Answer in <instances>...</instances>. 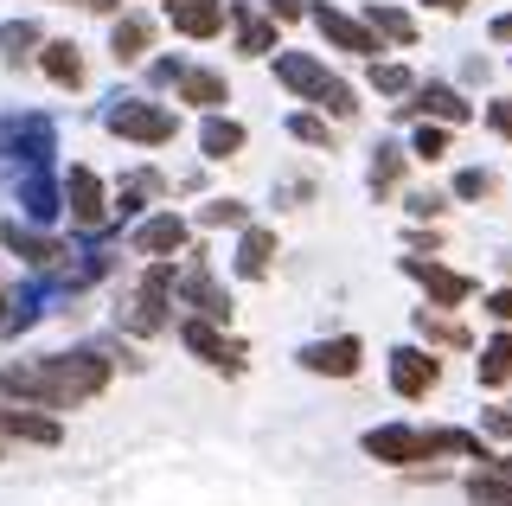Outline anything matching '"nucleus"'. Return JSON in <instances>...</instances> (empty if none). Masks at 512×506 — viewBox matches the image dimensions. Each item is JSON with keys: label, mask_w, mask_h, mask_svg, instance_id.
<instances>
[{"label": "nucleus", "mask_w": 512, "mask_h": 506, "mask_svg": "<svg viewBox=\"0 0 512 506\" xmlns=\"http://www.w3.org/2000/svg\"><path fill=\"white\" fill-rule=\"evenodd\" d=\"M180 103H205V109H218V103H231V90H224V77H218V71H186V77H180Z\"/></svg>", "instance_id": "6ab92c4d"}, {"label": "nucleus", "mask_w": 512, "mask_h": 506, "mask_svg": "<svg viewBox=\"0 0 512 506\" xmlns=\"http://www.w3.org/2000/svg\"><path fill=\"white\" fill-rule=\"evenodd\" d=\"M64 199H71L77 225H103V180H96L90 167H71V180H64Z\"/></svg>", "instance_id": "9d476101"}, {"label": "nucleus", "mask_w": 512, "mask_h": 506, "mask_svg": "<svg viewBox=\"0 0 512 506\" xmlns=\"http://www.w3.org/2000/svg\"><path fill=\"white\" fill-rule=\"evenodd\" d=\"M154 45V26L141 20V13H128V20H116V33H109V52H116V65H135L141 52Z\"/></svg>", "instance_id": "4468645a"}, {"label": "nucleus", "mask_w": 512, "mask_h": 506, "mask_svg": "<svg viewBox=\"0 0 512 506\" xmlns=\"http://www.w3.org/2000/svg\"><path fill=\"white\" fill-rule=\"evenodd\" d=\"M0 385L32 398V404H45V410H71V404H84L109 385V366L96 353H58V359H39V366L0 372Z\"/></svg>", "instance_id": "f257e3e1"}, {"label": "nucleus", "mask_w": 512, "mask_h": 506, "mask_svg": "<svg viewBox=\"0 0 512 506\" xmlns=\"http://www.w3.org/2000/svg\"><path fill=\"white\" fill-rule=\"evenodd\" d=\"M416 327H423V334H436L442 346H461V340H468V334H461L455 321H429V314H416Z\"/></svg>", "instance_id": "473e14b6"}, {"label": "nucleus", "mask_w": 512, "mask_h": 506, "mask_svg": "<svg viewBox=\"0 0 512 506\" xmlns=\"http://www.w3.org/2000/svg\"><path fill=\"white\" fill-rule=\"evenodd\" d=\"M180 289H186V302L199 308L205 321H231V295H224V289H218V282L205 276V270H186V282H180Z\"/></svg>", "instance_id": "f8f14e48"}, {"label": "nucleus", "mask_w": 512, "mask_h": 506, "mask_svg": "<svg viewBox=\"0 0 512 506\" xmlns=\"http://www.w3.org/2000/svg\"><path fill=\"white\" fill-rule=\"evenodd\" d=\"M404 180V148H378V161H372V186L384 193V186H397Z\"/></svg>", "instance_id": "cd10ccee"}, {"label": "nucleus", "mask_w": 512, "mask_h": 506, "mask_svg": "<svg viewBox=\"0 0 512 506\" xmlns=\"http://www.w3.org/2000/svg\"><path fill=\"white\" fill-rule=\"evenodd\" d=\"M416 109H429V116H442V122H468L474 116V109L461 103L448 84H423V90H416Z\"/></svg>", "instance_id": "aec40b11"}, {"label": "nucleus", "mask_w": 512, "mask_h": 506, "mask_svg": "<svg viewBox=\"0 0 512 506\" xmlns=\"http://www.w3.org/2000/svg\"><path fill=\"white\" fill-rule=\"evenodd\" d=\"M199 141H205V154H212V161H231V154L244 148V129H237V122H224V116H212Z\"/></svg>", "instance_id": "4be33fe9"}, {"label": "nucleus", "mask_w": 512, "mask_h": 506, "mask_svg": "<svg viewBox=\"0 0 512 506\" xmlns=\"http://www.w3.org/2000/svg\"><path fill=\"white\" fill-rule=\"evenodd\" d=\"M372 84L384 90V97H397V90H410V71L404 65H372Z\"/></svg>", "instance_id": "c756f323"}, {"label": "nucleus", "mask_w": 512, "mask_h": 506, "mask_svg": "<svg viewBox=\"0 0 512 506\" xmlns=\"http://www.w3.org/2000/svg\"><path fill=\"white\" fill-rule=\"evenodd\" d=\"M404 270H410L416 282H423V289L436 295L442 308H455V302H468V295H474V282H468V276H455V270H442V263H423V257H410Z\"/></svg>", "instance_id": "1a4fd4ad"}, {"label": "nucleus", "mask_w": 512, "mask_h": 506, "mask_svg": "<svg viewBox=\"0 0 512 506\" xmlns=\"http://www.w3.org/2000/svg\"><path fill=\"white\" fill-rule=\"evenodd\" d=\"M276 77L295 90V97L333 109V116H352V109H359V103H352V90H346L327 65H320V58H308V52H276Z\"/></svg>", "instance_id": "f03ea898"}, {"label": "nucleus", "mask_w": 512, "mask_h": 506, "mask_svg": "<svg viewBox=\"0 0 512 506\" xmlns=\"http://www.w3.org/2000/svg\"><path fill=\"white\" fill-rule=\"evenodd\" d=\"M269 13H276V20H295V13H301V0H269Z\"/></svg>", "instance_id": "58836bf2"}, {"label": "nucleus", "mask_w": 512, "mask_h": 506, "mask_svg": "<svg viewBox=\"0 0 512 506\" xmlns=\"http://www.w3.org/2000/svg\"><path fill=\"white\" fill-rule=\"evenodd\" d=\"M365 455H378V462H429V455H436V436H423V430H372L365 436Z\"/></svg>", "instance_id": "39448f33"}, {"label": "nucleus", "mask_w": 512, "mask_h": 506, "mask_svg": "<svg viewBox=\"0 0 512 506\" xmlns=\"http://www.w3.org/2000/svg\"><path fill=\"white\" fill-rule=\"evenodd\" d=\"M487 314H493V321H512V289L493 295V308H487Z\"/></svg>", "instance_id": "e433bc0d"}, {"label": "nucleus", "mask_w": 512, "mask_h": 506, "mask_svg": "<svg viewBox=\"0 0 512 506\" xmlns=\"http://www.w3.org/2000/svg\"><path fill=\"white\" fill-rule=\"evenodd\" d=\"M0 308H7V295H0Z\"/></svg>", "instance_id": "37998d69"}, {"label": "nucleus", "mask_w": 512, "mask_h": 506, "mask_svg": "<svg viewBox=\"0 0 512 506\" xmlns=\"http://www.w3.org/2000/svg\"><path fill=\"white\" fill-rule=\"evenodd\" d=\"M314 26H320V33H327L333 45H340V52H372V45H378V39H372V26L346 20L340 7H320V13H314Z\"/></svg>", "instance_id": "9b49d317"}, {"label": "nucleus", "mask_w": 512, "mask_h": 506, "mask_svg": "<svg viewBox=\"0 0 512 506\" xmlns=\"http://www.w3.org/2000/svg\"><path fill=\"white\" fill-rule=\"evenodd\" d=\"M180 244H186V225L173 212H160V218H148V225L135 231V250H148V257H173Z\"/></svg>", "instance_id": "ddd939ff"}, {"label": "nucleus", "mask_w": 512, "mask_h": 506, "mask_svg": "<svg viewBox=\"0 0 512 506\" xmlns=\"http://www.w3.org/2000/svg\"><path fill=\"white\" fill-rule=\"evenodd\" d=\"M506 378H512V334H500L480 353V385H506Z\"/></svg>", "instance_id": "393cba45"}, {"label": "nucleus", "mask_w": 512, "mask_h": 506, "mask_svg": "<svg viewBox=\"0 0 512 506\" xmlns=\"http://www.w3.org/2000/svg\"><path fill=\"white\" fill-rule=\"evenodd\" d=\"M90 7H96V13H116V7H122V0H90Z\"/></svg>", "instance_id": "a19ab883"}, {"label": "nucleus", "mask_w": 512, "mask_h": 506, "mask_svg": "<svg viewBox=\"0 0 512 506\" xmlns=\"http://www.w3.org/2000/svg\"><path fill=\"white\" fill-rule=\"evenodd\" d=\"M0 244H7L13 257H26V263H52V257H58L45 237H32V231H20V225H0Z\"/></svg>", "instance_id": "5701e85b"}, {"label": "nucleus", "mask_w": 512, "mask_h": 506, "mask_svg": "<svg viewBox=\"0 0 512 506\" xmlns=\"http://www.w3.org/2000/svg\"><path fill=\"white\" fill-rule=\"evenodd\" d=\"M301 366H308V372H327V378H352V372H359V340H314L308 346V353H301Z\"/></svg>", "instance_id": "6e6552de"}, {"label": "nucleus", "mask_w": 512, "mask_h": 506, "mask_svg": "<svg viewBox=\"0 0 512 506\" xmlns=\"http://www.w3.org/2000/svg\"><path fill=\"white\" fill-rule=\"evenodd\" d=\"M167 20L186 39H212L224 26V0H167Z\"/></svg>", "instance_id": "423d86ee"}, {"label": "nucleus", "mask_w": 512, "mask_h": 506, "mask_svg": "<svg viewBox=\"0 0 512 506\" xmlns=\"http://www.w3.org/2000/svg\"><path fill=\"white\" fill-rule=\"evenodd\" d=\"M205 225H244V205H237V199H218V205H205Z\"/></svg>", "instance_id": "72a5a7b5"}, {"label": "nucleus", "mask_w": 512, "mask_h": 506, "mask_svg": "<svg viewBox=\"0 0 512 506\" xmlns=\"http://www.w3.org/2000/svg\"><path fill=\"white\" fill-rule=\"evenodd\" d=\"M269 257H276V231H244V250H237V276H269Z\"/></svg>", "instance_id": "a211bd4d"}, {"label": "nucleus", "mask_w": 512, "mask_h": 506, "mask_svg": "<svg viewBox=\"0 0 512 506\" xmlns=\"http://www.w3.org/2000/svg\"><path fill=\"white\" fill-rule=\"evenodd\" d=\"M186 346H192V353H205V359H212V366H231V372L244 366V353H237L231 340H218V334H212V327H205V321H192V327H186Z\"/></svg>", "instance_id": "f3484780"}, {"label": "nucleus", "mask_w": 512, "mask_h": 506, "mask_svg": "<svg viewBox=\"0 0 512 506\" xmlns=\"http://www.w3.org/2000/svg\"><path fill=\"white\" fill-rule=\"evenodd\" d=\"M474 500L480 506H512V474L506 481H474Z\"/></svg>", "instance_id": "7c9ffc66"}, {"label": "nucleus", "mask_w": 512, "mask_h": 506, "mask_svg": "<svg viewBox=\"0 0 512 506\" xmlns=\"http://www.w3.org/2000/svg\"><path fill=\"white\" fill-rule=\"evenodd\" d=\"M237 45L244 52H269L276 45V20H256L250 7H237Z\"/></svg>", "instance_id": "b1692460"}, {"label": "nucleus", "mask_w": 512, "mask_h": 506, "mask_svg": "<svg viewBox=\"0 0 512 506\" xmlns=\"http://www.w3.org/2000/svg\"><path fill=\"white\" fill-rule=\"evenodd\" d=\"M288 135L308 141V148H333V129H327L320 116H288Z\"/></svg>", "instance_id": "bb28decb"}, {"label": "nucleus", "mask_w": 512, "mask_h": 506, "mask_svg": "<svg viewBox=\"0 0 512 506\" xmlns=\"http://www.w3.org/2000/svg\"><path fill=\"white\" fill-rule=\"evenodd\" d=\"M365 26H372V33H384V39H397V45L416 39V20H410V13H397V7H384V0H372V7H365Z\"/></svg>", "instance_id": "412c9836"}, {"label": "nucleus", "mask_w": 512, "mask_h": 506, "mask_svg": "<svg viewBox=\"0 0 512 506\" xmlns=\"http://www.w3.org/2000/svg\"><path fill=\"white\" fill-rule=\"evenodd\" d=\"M410 154H416V161H442V154H448V135H442V129H416Z\"/></svg>", "instance_id": "c85d7f7f"}, {"label": "nucleus", "mask_w": 512, "mask_h": 506, "mask_svg": "<svg viewBox=\"0 0 512 506\" xmlns=\"http://www.w3.org/2000/svg\"><path fill=\"white\" fill-rule=\"evenodd\" d=\"M487 430H500V436H512V410H487Z\"/></svg>", "instance_id": "4c0bfd02"}, {"label": "nucleus", "mask_w": 512, "mask_h": 506, "mask_svg": "<svg viewBox=\"0 0 512 506\" xmlns=\"http://www.w3.org/2000/svg\"><path fill=\"white\" fill-rule=\"evenodd\" d=\"M0 436H20V442H58V423L52 417H32L20 404H0Z\"/></svg>", "instance_id": "2eb2a0df"}, {"label": "nucleus", "mask_w": 512, "mask_h": 506, "mask_svg": "<svg viewBox=\"0 0 512 506\" xmlns=\"http://www.w3.org/2000/svg\"><path fill=\"white\" fill-rule=\"evenodd\" d=\"M487 122H493L500 135H512V97H500V103H493V109H487Z\"/></svg>", "instance_id": "f704fd0d"}, {"label": "nucleus", "mask_w": 512, "mask_h": 506, "mask_svg": "<svg viewBox=\"0 0 512 506\" xmlns=\"http://www.w3.org/2000/svg\"><path fill=\"white\" fill-rule=\"evenodd\" d=\"M167 289H173V263H154V270L141 276V302H135V327H141V334H154V327L167 321Z\"/></svg>", "instance_id": "0eeeda50"}, {"label": "nucleus", "mask_w": 512, "mask_h": 506, "mask_svg": "<svg viewBox=\"0 0 512 506\" xmlns=\"http://www.w3.org/2000/svg\"><path fill=\"white\" fill-rule=\"evenodd\" d=\"M436 7H448V13H455V7H468V0H436Z\"/></svg>", "instance_id": "79ce46f5"}, {"label": "nucleus", "mask_w": 512, "mask_h": 506, "mask_svg": "<svg viewBox=\"0 0 512 506\" xmlns=\"http://www.w3.org/2000/svg\"><path fill=\"white\" fill-rule=\"evenodd\" d=\"M410 212H416V218H436V212H442V199H436V193H416V199H410Z\"/></svg>", "instance_id": "c9c22d12"}, {"label": "nucleus", "mask_w": 512, "mask_h": 506, "mask_svg": "<svg viewBox=\"0 0 512 506\" xmlns=\"http://www.w3.org/2000/svg\"><path fill=\"white\" fill-rule=\"evenodd\" d=\"M436 359L429 353H416V346H397L391 353V385H397V398H429L436 391Z\"/></svg>", "instance_id": "20e7f679"}, {"label": "nucleus", "mask_w": 512, "mask_h": 506, "mask_svg": "<svg viewBox=\"0 0 512 506\" xmlns=\"http://www.w3.org/2000/svg\"><path fill=\"white\" fill-rule=\"evenodd\" d=\"M32 45H39V26H32V20H7V26H0V52H7L13 65L32 58Z\"/></svg>", "instance_id": "a878e982"}, {"label": "nucleus", "mask_w": 512, "mask_h": 506, "mask_svg": "<svg viewBox=\"0 0 512 506\" xmlns=\"http://www.w3.org/2000/svg\"><path fill=\"white\" fill-rule=\"evenodd\" d=\"M455 193H461V199H487V193H493V173L468 167V173H461V180H455Z\"/></svg>", "instance_id": "2f4dec72"}, {"label": "nucleus", "mask_w": 512, "mask_h": 506, "mask_svg": "<svg viewBox=\"0 0 512 506\" xmlns=\"http://www.w3.org/2000/svg\"><path fill=\"white\" fill-rule=\"evenodd\" d=\"M109 129L128 135V141H141V148H160V141H173V109H160V103H122V109H109Z\"/></svg>", "instance_id": "7ed1b4c3"}, {"label": "nucleus", "mask_w": 512, "mask_h": 506, "mask_svg": "<svg viewBox=\"0 0 512 506\" xmlns=\"http://www.w3.org/2000/svg\"><path fill=\"white\" fill-rule=\"evenodd\" d=\"M45 77H52V84H64V90L84 84V58H77L71 39H52V45H45Z\"/></svg>", "instance_id": "dca6fc26"}, {"label": "nucleus", "mask_w": 512, "mask_h": 506, "mask_svg": "<svg viewBox=\"0 0 512 506\" xmlns=\"http://www.w3.org/2000/svg\"><path fill=\"white\" fill-rule=\"evenodd\" d=\"M493 39H512V13H500V20H493Z\"/></svg>", "instance_id": "ea45409f"}]
</instances>
